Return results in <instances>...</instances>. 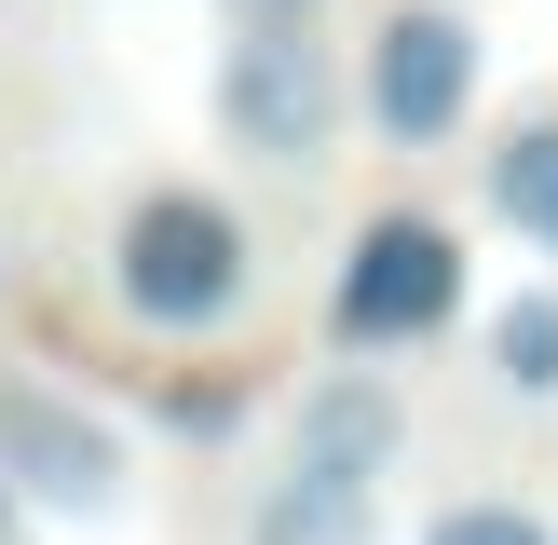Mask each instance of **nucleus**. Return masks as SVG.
Wrapping results in <instances>:
<instances>
[{"instance_id": "nucleus-1", "label": "nucleus", "mask_w": 558, "mask_h": 545, "mask_svg": "<svg viewBox=\"0 0 558 545\" xmlns=\"http://www.w3.org/2000/svg\"><path fill=\"white\" fill-rule=\"evenodd\" d=\"M259 300V232L205 178H150L109 205V314L136 341H218Z\"/></svg>"}, {"instance_id": "nucleus-2", "label": "nucleus", "mask_w": 558, "mask_h": 545, "mask_svg": "<svg viewBox=\"0 0 558 545\" xmlns=\"http://www.w3.org/2000/svg\"><path fill=\"white\" fill-rule=\"evenodd\" d=\"M0 477H14V505L27 518H123V491H136V436L109 423L96 396H69V382H41V368H0Z\"/></svg>"}, {"instance_id": "nucleus-3", "label": "nucleus", "mask_w": 558, "mask_h": 545, "mask_svg": "<svg viewBox=\"0 0 558 545\" xmlns=\"http://www.w3.org/2000/svg\"><path fill=\"white\" fill-rule=\"evenodd\" d=\"M341 109H354V82H341V55L314 27H232V55H218V136L245 164H272V178L327 164Z\"/></svg>"}, {"instance_id": "nucleus-4", "label": "nucleus", "mask_w": 558, "mask_h": 545, "mask_svg": "<svg viewBox=\"0 0 558 545\" xmlns=\"http://www.w3.org/2000/svg\"><path fill=\"white\" fill-rule=\"evenodd\" d=\"M463 314V232L450 218H368V232L341 245V272H327V327H341V354H409L436 341V327Z\"/></svg>"}, {"instance_id": "nucleus-5", "label": "nucleus", "mask_w": 558, "mask_h": 545, "mask_svg": "<svg viewBox=\"0 0 558 545\" xmlns=\"http://www.w3.org/2000/svg\"><path fill=\"white\" fill-rule=\"evenodd\" d=\"M354 109H368V136H396V150L463 136V109H477V27H463L450 0H396V14L368 27Z\"/></svg>"}, {"instance_id": "nucleus-6", "label": "nucleus", "mask_w": 558, "mask_h": 545, "mask_svg": "<svg viewBox=\"0 0 558 545\" xmlns=\"http://www.w3.org/2000/svg\"><path fill=\"white\" fill-rule=\"evenodd\" d=\"M396 450H409V409H396V382L381 368H327L314 396H300V423H287V463H314V477H396Z\"/></svg>"}, {"instance_id": "nucleus-7", "label": "nucleus", "mask_w": 558, "mask_h": 545, "mask_svg": "<svg viewBox=\"0 0 558 545\" xmlns=\"http://www.w3.org/2000/svg\"><path fill=\"white\" fill-rule=\"evenodd\" d=\"M245 545H381V491L287 463V477H259V505H245Z\"/></svg>"}, {"instance_id": "nucleus-8", "label": "nucleus", "mask_w": 558, "mask_h": 545, "mask_svg": "<svg viewBox=\"0 0 558 545\" xmlns=\"http://www.w3.org/2000/svg\"><path fill=\"white\" fill-rule=\"evenodd\" d=\"M490 218L558 245V109H518V123L490 136Z\"/></svg>"}, {"instance_id": "nucleus-9", "label": "nucleus", "mask_w": 558, "mask_h": 545, "mask_svg": "<svg viewBox=\"0 0 558 545\" xmlns=\"http://www.w3.org/2000/svg\"><path fill=\"white\" fill-rule=\"evenodd\" d=\"M490 368H505V396H558V300H505L490 314Z\"/></svg>"}, {"instance_id": "nucleus-10", "label": "nucleus", "mask_w": 558, "mask_h": 545, "mask_svg": "<svg viewBox=\"0 0 558 545\" xmlns=\"http://www.w3.org/2000/svg\"><path fill=\"white\" fill-rule=\"evenodd\" d=\"M423 545H558L532 505H450V518H423Z\"/></svg>"}, {"instance_id": "nucleus-11", "label": "nucleus", "mask_w": 558, "mask_h": 545, "mask_svg": "<svg viewBox=\"0 0 558 545\" xmlns=\"http://www.w3.org/2000/svg\"><path fill=\"white\" fill-rule=\"evenodd\" d=\"M232 27H314V0H218Z\"/></svg>"}, {"instance_id": "nucleus-12", "label": "nucleus", "mask_w": 558, "mask_h": 545, "mask_svg": "<svg viewBox=\"0 0 558 545\" xmlns=\"http://www.w3.org/2000/svg\"><path fill=\"white\" fill-rule=\"evenodd\" d=\"M0 545H27V505H14V477H0Z\"/></svg>"}]
</instances>
